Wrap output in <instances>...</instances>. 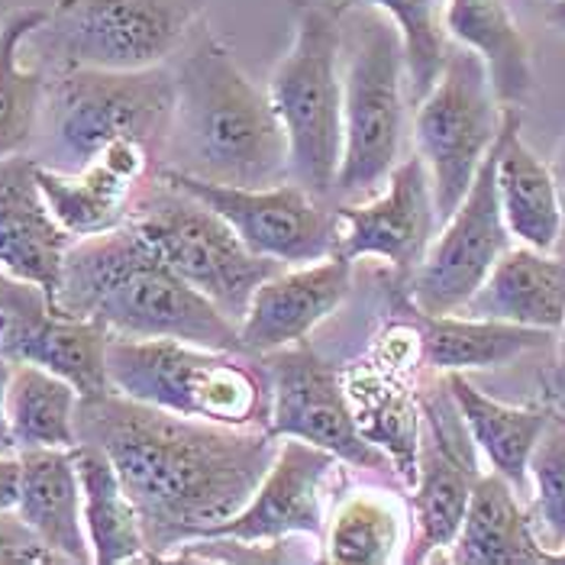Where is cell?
<instances>
[{"instance_id":"28","label":"cell","mask_w":565,"mask_h":565,"mask_svg":"<svg viewBox=\"0 0 565 565\" xmlns=\"http://www.w3.org/2000/svg\"><path fill=\"white\" fill-rule=\"evenodd\" d=\"M75 466L85 498V533L97 565L149 563L146 533L124 481L104 449L78 443Z\"/></svg>"},{"instance_id":"22","label":"cell","mask_w":565,"mask_h":565,"mask_svg":"<svg viewBox=\"0 0 565 565\" xmlns=\"http://www.w3.org/2000/svg\"><path fill=\"white\" fill-rule=\"evenodd\" d=\"M459 313L556 333L565 323V256L511 246Z\"/></svg>"},{"instance_id":"7","label":"cell","mask_w":565,"mask_h":565,"mask_svg":"<svg viewBox=\"0 0 565 565\" xmlns=\"http://www.w3.org/2000/svg\"><path fill=\"white\" fill-rule=\"evenodd\" d=\"M343 17V159L333 198H372L401 162L407 58L401 30L375 7Z\"/></svg>"},{"instance_id":"13","label":"cell","mask_w":565,"mask_h":565,"mask_svg":"<svg viewBox=\"0 0 565 565\" xmlns=\"http://www.w3.org/2000/svg\"><path fill=\"white\" fill-rule=\"evenodd\" d=\"M511 239L498 201V152L491 146L469 194L446 217L424 262L407 278V305L434 317L459 313L511 249Z\"/></svg>"},{"instance_id":"17","label":"cell","mask_w":565,"mask_h":565,"mask_svg":"<svg viewBox=\"0 0 565 565\" xmlns=\"http://www.w3.org/2000/svg\"><path fill=\"white\" fill-rule=\"evenodd\" d=\"M337 466L340 459L333 452L307 439H278V452L246 508L220 523L211 536L243 543H278L288 536H310L323 546L330 521L327 491L337 476Z\"/></svg>"},{"instance_id":"12","label":"cell","mask_w":565,"mask_h":565,"mask_svg":"<svg viewBox=\"0 0 565 565\" xmlns=\"http://www.w3.org/2000/svg\"><path fill=\"white\" fill-rule=\"evenodd\" d=\"M417 481L411 498V543L404 553V563L411 565L430 563L436 553L456 543L481 476L476 439L446 385V375L439 382H427L417 392Z\"/></svg>"},{"instance_id":"26","label":"cell","mask_w":565,"mask_h":565,"mask_svg":"<svg viewBox=\"0 0 565 565\" xmlns=\"http://www.w3.org/2000/svg\"><path fill=\"white\" fill-rule=\"evenodd\" d=\"M449 40L479 52L501 107H523L533 90L530 43L504 0H446Z\"/></svg>"},{"instance_id":"9","label":"cell","mask_w":565,"mask_h":565,"mask_svg":"<svg viewBox=\"0 0 565 565\" xmlns=\"http://www.w3.org/2000/svg\"><path fill=\"white\" fill-rule=\"evenodd\" d=\"M130 223L159 249L174 271L207 301L239 323L262 281L285 271V265L253 253L236 230L156 172L132 198Z\"/></svg>"},{"instance_id":"33","label":"cell","mask_w":565,"mask_h":565,"mask_svg":"<svg viewBox=\"0 0 565 565\" xmlns=\"http://www.w3.org/2000/svg\"><path fill=\"white\" fill-rule=\"evenodd\" d=\"M533 476V526L550 553L565 550V417H550L530 456ZM556 565V563H553Z\"/></svg>"},{"instance_id":"40","label":"cell","mask_w":565,"mask_h":565,"mask_svg":"<svg viewBox=\"0 0 565 565\" xmlns=\"http://www.w3.org/2000/svg\"><path fill=\"white\" fill-rule=\"evenodd\" d=\"M546 3H553V0H546Z\"/></svg>"},{"instance_id":"37","label":"cell","mask_w":565,"mask_h":565,"mask_svg":"<svg viewBox=\"0 0 565 565\" xmlns=\"http://www.w3.org/2000/svg\"><path fill=\"white\" fill-rule=\"evenodd\" d=\"M550 388H553V397L565 407V323L559 327V347H556V365L550 375Z\"/></svg>"},{"instance_id":"29","label":"cell","mask_w":565,"mask_h":565,"mask_svg":"<svg viewBox=\"0 0 565 565\" xmlns=\"http://www.w3.org/2000/svg\"><path fill=\"white\" fill-rule=\"evenodd\" d=\"M36 178H40L49 211L75 239L127 223L132 198L146 184V181H132L130 174L117 172L104 159H94L87 169L72 174L45 169L36 162Z\"/></svg>"},{"instance_id":"24","label":"cell","mask_w":565,"mask_h":565,"mask_svg":"<svg viewBox=\"0 0 565 565\" xmlns=\"http://www.w3.org/2000/svg\"><path fill=\"white\" fill-rule=\"evenodd\" d=\"M23 479L17 511L68 565L94 563L85 533V498L75 449L20 452Z\"/></svg>"},{"instance_id":"10","label":"cell","mask_w":565,"mask_h":565,"mask_svg":"<svg viewBox=\"0 0 565 565\" xmlns=\"http://www.w3.org/2000/svg\"><path fill=\"white\" fill-rule=\"evenodd\" d=\"M504 124V107L491 87L479 52L449 45L446 65L417 104V152L424 156L434 181L436 217H446L469 194L484 156L491 152Z\"/></svg>"},{"instance_id":"30","label":"cell","mask_w":565,"mask_h":565,"mask_svg":"<svg viewBox=\"0 0 565 565\" xmlns=\"http://www.w3.org/2000/svg\"><path fill=\"white\" fill-rule=\"evenodd\" d=\"M78 401L82 394L75 392V385L58 379L55 372L30 362H13L7 388V420L17 452L75 449Z\"/></svg>"},{"instance_id":"32","label":"cell","mask_w":565,"mask_h":565,"mask_svg":"<svg viewBox=\"0 0 565 565\" xmlns=\"http://www.w3.org/2000/svg\"><path fill=\"white\" fill-rule=\"evenodd\" d=\"M347 7H375L397 23L407 58V97L420 104L452 45L446 33V0H347Z\"/></svg>"},{"instance_id":"23","label":"cell","mask_w":565,"mask_h":565,"mask_svg":"<svg viewBox=\"0 0 565 565\" xmlns=\"http://www.w3.org/2000/svg\"><path fill=\"white\" fill-rule=\"evenodd\" d=\"M407 313L417 330L420 362L439 375L498 369L526 352H536L553 343V330L521 327L508 320H488V317H469V313L434 317V313H420L411 305H407Z\"/></svg>"},{"instance_id":"11","label":"cell","mask_w":565,"mask_h":565,"mask_svg":"<svg viewBox=\"0 0 565 565\" xmlns=\"http://www.w3.org/2000/svg\"><path fill=\"white\" fill-rule=\"evenodd\" d=\"M262 372L271 394L268 434L307 439L359 472L397 476L394 459L362 430L347 382L310 343L265 352Z\"/></svg>"},{"instance_id":"27","label":"cell","mask_w":565,"mask_h":565,"mask_svg":"<svg viewBox=\"0 0 565 565\" xmlns=\"http://www.w3.org/2000/svg\"><path fill=\"white\" fill-rule=\"evenodd\" d=\"M446 385H449V392L462 411V420L476 439V446L488 456L491 469L501 472L521 491L526 484V476H530V456H533L540 436L546 430L553 411L540 407V404H533V407L501 404V401L479 392L466 379V372H449Z\"/></svg>"},{"instance_id":"2","label":"cell","mask_w":565,"mask_h":565,"mask_svg":"<svg viewBox=\"0 0 565 565\" xmlns=\"http://www.w3.org/2000/svg\"><path fill=\"white\" fill-rule=\"evenodd\" d=\"M52 305L97 320L110 337L246 352L239 323L191 288L130 220L68 246Z\"/></svg>"},{"instance_id":"8","label":"cell","mask_w":565,"mask_h":565,"mask_svg":"<svg viewBox=\"0 0 565 565\" xmlns=\"http://www.w3.org/2000/svg\"><path fill=\"white\" fill-rule=\"evenodd\" d=\"M207 0H55L23 49L36 68L136 72L166 65L201 23Z\"/></svg>"},{"instance_id":"36","label":"cell","mask_w":565,"mask_h":565,"mask_svg":"<svg viewBox=\"0 0 565 565\" xmlns=\"http://www.w3.org/2000/svg\"><path fill=\"white\" fill-rule=\"evenodd\" d=\"M10 372H13V362L0 355V452H17L13 436H10V420H7V388H10Z\"/></svg>"},{"instance_id":"34","label":"cell","mask_w":565,"mask_h":565,"mask_svg":"<svg viewBox=\"0 0 565 565\" xmlns=\"http://www.w3.org/2000/svg\"><path fill=\"white\" fill-rule=\"evenodd\" d=\"M68 565L17 508L0 511V565Z\"/></svg>"},{"instance_id":"15","label":"cell","mask_w":565,"mask_h":565,"mask_svg":"<svg viewBox=\"0 0 565 565\" xmlns=\"http://www.w3.org/2000/svg\"><path fill=\"white\" fill-rule=\"evenodd\" d=\"M110 330L97 320L72 317L49 301L43 288L0 271V355L30 362L72 382L82 397L110 392Z\"/></svg>"},{"instance_id":"35","label":"cell","mask_w":565,"mask_h":565,"mask_svg":"<svg viewBox=\"0 0 565 565\" xmlns=\"http://www.w3.org/2000/svg\"><path fill=\"white\" fill-rule=\"evenodd\" d=\"M20 479H23L20 456L0 452V511L17 508V501H20Z\"/></svg>"},{"instance_id":"1","label":"cell","mask_w":565,"mask_h":565,"mask_svg":"<svg viewBox=\"0 0 565 565\" xmlns=\"http://www.w3.org/2000/svg\"><path fill=\"white\" fill-rule=\"evenodd\" d=\"M78 443L107 452L146 533L149 563L204 540L246 508L265 479L278 436L172 414L127 394L82 397Z\"/></svg>"},{"instance_id":"16","label":"cell","mask_w":565,"mask_h":565,"mask_svg":"<svg viewBox=\"0 0 565 565\" xmlns=\"http://www.w3.org/2000/svg\"><path fill=\"white\" fill-rule=\"evenodd\" d=\"M340 220L337 253L347 259H382L407 285L424 262L436 230V201L430 169L420 152L401 159L385 191L365 204H333Z\"/></svg>"},{"instance_id":"21","label":"cell","mask_w":565,"mask_h":565,"mask_svg":"<svg viewBox=\"0 0 565 565\" xmlns=\"http://www.w3.org/2000/svg\"><path fill=\"white\" fill-rule=\"evenodd\" d=\"M498 201L508 230L523 246L553 253L563 239V207L553 169L536 159L521 139V107H504V124L494 139Z\"/></svg>"},{"instance_id":"3","label":"cell","mask_w":565,"mask_h":565,"mask_svg":"<svg viewBox=\"0 0 565 565\" xmlns=\"http://www.w3.org/2000/svg\"><path fill=\"white\" fill-rule=\"evenodd\" d=\"M174 85L178 104L162 169L233 188H271L291 178L275 107L223 40L204 33L188 45Z\"/></svg>"},{"instance_id":"14","label":"cell","mask_w":565,"mask_h":565,"mask_svg":"<svg viewBox=\"0 0 565 565\" xmlns=\"http://www.w3.org/2000/svg\"><path fill=\"white\" fill-rule=\"evenodd\" d=\"M162 178L201 198L211 211L226 220L236 236L259 256L281 265H310L337 253L340 220L330 201H320L298 181L271 188H233L204 178L159 169Z\"/></svg>"},{"instance_id":"25","label":"cell","mask_w":565,"mask_h":565,"mask_svg":"<svg viewBox=\"0 0 565 565\" xmlns=\"http://www.w3.org/2000/svg\"><path fill=\"white\" fill-rule=\"evenodd\" d=\"M411 543V501L397 491L352 488L333 508L323 536V559L340 565L404 563Z\"/></svg>"},{"instance_id":"18","label":"cell","mask_w":565,"mask_h":565,"mask_svg":"<svg viewBox=\"0 0 565 565\" xmlns=\"http://www.w3.org/2000/svg\"><path fill=\"white\" fill-rule=\"evenodd\" d=\"M352 291V259L333 253L327 259L285 268L262 281L239 320V337L249 355L305 343Z\"/></svg>"},{"instance_id":"31","label":"cell","mask_w":565,"mask_h":565,"mask_svg":"<svg viewBox=\"0 0 565 565\" xmlns=\"http://www.w3.org/2000/svg\"><path fill=\"white\" fill-rule=\"evenodd\" d=\"M43 20V7H20L0 23V159L30 152L36 139L45 72L36 65H20V52Z\"/></svg>"},{"instance_id":"39","label":"cell","mask_w":565,"mask_h":565,"mask_svg":"<svg viewBox=\"0 0 565 565\" xmlns=\"http://www.w3.org/2000/svg\"><path fill=\"white\" fill-rule=\"evenodd\" d=\"M546 23L565 33V0H553V3L546 7Z\"/></svg>"},{"instance_id":"4","label":"cell","mask_w":565,"mask_h":565,"mask_svg":"<svg viewBox=\"0 0 565 565\" xmlns=\"http://www.w3.org/2000/svg\"><path fill=\"white\" fill-rule=\"evenodd\" d=\"M174 104L178 85L169 65L49 72L30 156L45 169L72 174L87 169L114 142H139L162 169Z\"/></svg>"},{"instance_id":"19","label":"cell","mask_w":565,"mask_h":565,"mask_svg":"<svg viewBox=\"0 0 565 565\" xmlns=\"http://www.w3.org/2000/svg\"><path fill=\"white\" fill-rule=\"evenodd\" d=\"M75 236L49 211L30 152L0 159V271L43 288L55 301Z\"/></svg>"},{"instance_id":"20","label":"cell","mask_w":565,"mask_h":565,"mask_svg":"<svg viewBox=\"0 0 565 565\" xmlns=\"http://www.w3.org/2000/svg\"><path fill=\"white\" fill-rule=\"evenodd\" d=\"M449 563L456 565H553L530 511L521 504L518 488L501 472H481L466 521L459 526L456 543L449 546Z\"/></svg>"},{"instance_id":"38","label":"cell","mask_w":565,"mask_h":565,"mask_svg":"<svg viewBox=\"0 0 565 565\" xmlns=\"http://www.w3.org/2000/svg\"><path fill=\"white\" fill-rule=\"evenodd\" d=\"M553 178H556V191H559V207H563V243L565 246V139L559 142V152H556V159H553Z\"/></svg>"},{"instance_id":"6","label":"cell","mask_w":565,"mask_h":565,"mask_svg":"<svg viewBox=\"0 0 565 565\" xmlns=\"http://www.w3.org/2000/svg\"><path fill=\"white\" fill-rule=\"evenodd\" d=\"M107 379L114 392L172 414L268 430V382L246 362V352L110 337Z\"/></svg>"},{"instance_id":"5","label":"cell","mask_w":565,"mask_h":565,"mask_svg":"<svg viewBox=\"0 0 565 565\" xmlns=\"http://www.w3.org/2000/svg\"><path fill=\"white\" fill-rule=\"evenodd\" d=\"M347 0H298L295 40L278 58L268 100L288 139L291 181L333 201L343 159V17Z\"/></svg>"}]
</instances>
